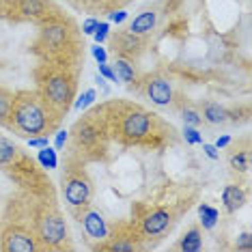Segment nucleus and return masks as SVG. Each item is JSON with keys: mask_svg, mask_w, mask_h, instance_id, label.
Wrapping results in <instances>:
<instances>
[{"mask_svg": "<svg viewBox=\"0 0 252 252\" xmlns=\"http://www.w3.org/2000/svg\"><path fill=\"white\" fill-rule=\"evenodd\" d=\"M168 224H170V214L166 209H158L142 220V231L153 237V235L164 233L166 228H168Z\"/></svg>", "mask_w": 252, "mask_h": 252, "instance_id": "obj_8", "label": "nucleus"}, {"mask_svg": "<svg viewBox=\"0 0 252 252\" xmlns=\"http://www.w3.org/2000/svg\"><path fill=\"white\" fill-rule=\"evenodd\" d=\"M37 231L43 244L48 246H61L67 239V224L59 214H45L37 222Z\"/></svg>", "mask_w": 252, "mask_h": 252, "instance_id": "obj_3", "label": "nucleus"}, {"mask_svg": "<svg viewBox=\"0 0 252 252\" xmlns=\"http://www.w3.org/2000/svg\"><path fill=\"white\" fill-rule=\"evenodd\" d=\"M97 24H99V22H97L95 18H89L87 22H84V26H82V32H84V35H93Z\"/></svg>", "mask_w": 252, "mask_h": 252, "instance_id": "obj_31", "label": "nucleus"}, {"mask_svg": "<svg viewBox=\"0 0 252 252\" xmlns=\"http://www.w3.org/2000/svg\"><path fill=\"white\" fill-rule=\"evenodd\" d=\"M147 95L158 106H168L173 101V89H170L168 80H164V78H153L147 84Z\"/></svg>", "mask_w": 252, "mask_h": 252, "instance_id": "obj_7", "label": "nucleus"}, {"mask_svg": "<svg viewBox=\"0 0 252 252\" xmlns=\"http://www.w3.org/2000/svg\"><path fill=\"white\" fill-rule=\"evenodd\" d=\"M99 73H101V76H104V78H108V80H110V82H119L117 73H114V71L110 69V67L106 65V63H99Z\"/></svg>", "mask_w": 252, "mask_h": 252, "instance_id": "obj_28", "label": "nucleus"}, {"mask_svg": "<svg viewBox=\"0 0 252 252\" xmlns=\"http://www.w3.org/2000/svg\"><path fill=\"white\" fill-rule=\"evenodd\" d=\"M108 32H110V24H108V22H99V24H97V28H95V32H93L95 41H97V43H104L106 37H108Z\"/></svg>", "mask_w": 252, "mask_h": 252, "instance_id": "obj_25", "label": "nucleus"}, {"mask_svg": "<svg viewBox=\"0 0 252 252\" xmlns=\"http://www.w3.org/2000/svg\"><path fill=\"white\" fill-rule=\"evenodd\" d=\"M0 239H2L0 246H2V250H7V252H31V250L37 248L32 235L28 231H24V228H18V226L7 228Z\"/></svg>", "mask_w": 252, "mask_h": 252, "instance_id": "obj_4", "label": "nucleus"}, {"mask_svg": "<svg viewBox=\"0 0 252 252\" xmlns=\"http://www.w3.org/2000/svg\"><path fill=\"white\" fill-rule=\"evenodd\" d=\"M110 250H134V244H125V242H117V244H112L110 246Z\"/></svg>", "mask_w": 252, "mask_h": 252, "instance_id": "obj_35", "label": "nucleus"}, {"mask_svg": "<svg viewBox=\"0 0 252 252\" xmlns=\"http://www.w3.org/2000/svg\"><path fill=\"white\" fill-rule=\"evenodd\" d=\"M125 20H127V13H125V11H112L110 13V22H114V24H123Z\"/></svg>", "mask_w": 252, "mask_h": 252, "instance_id": "obj_33", "label": "nucleus"}, {"mask_svg": "<svg viewBox=\"0 0 252 252\" xmlns=\"http://www.w3.org/2000/svg\"><path fill=\"white\" fill-rule=\"evenodd\" d=\"M95 97H97V93H95L93 89H89L87 93H84V95H82V97H80V99L76 101V106H73V108H76V110H84V108H89L91 104H93V101H95Z\"/></svg>", "mask_w": 252, "mask_h": 252, "instance_id": "obj_24", "label": "nucleus"}, {"mask_svg": "<svg viewBox=\"0 0 252 252\" xmlns=\"http://www.w3.org/2000/svg\"><path fill=\"white\" fill-rule=\"evenodd\" d=\"M151 129V117L147 112H129L125 114L123 123H121V131L125 138L129 140H140L145 138Z\"/></svg>", "mask_w": 252, "mask_h": 252, "instance_id": "obj_5", "label": "nucleus"}, {"mask_svg": "<svg viewBox=\"0 0 252 252\" xmlns=\"http://www.w3.org/2000/svg\"><path fill=\"white\" fill-rule=\"evenodd\" d=\"M91 194H93L91 183L87 179H80V177L78 179H71L65 186V198L69 205H73V207H84V205H89Z\"/></svg>", "mask_w": 252, "mask_h": 252, "instance_id": "obj_6", "label": "nucleus"}, {"mask_svg": "<svg viewBox=\"0 0 252 252\" xmlns=\"http://www.w3.org/2000/svg\"><path fill=\"white\" fill-rule=\"evenodd\" d=\"M43 39H45V43H48L50 48H63V45H65V39H67V31L63 26H59V24L48 26L43 31Z\"/></svg>", "mask_w": 252, "mask_h": 252, "instance_id": "obj_14", "label": "nucleus"}, {"mask_svg": "<svg viewBox=\"0 0 252 252\" xmlns=\"http://www.w3.org/2000/svg\"><path fill=\"white\" fill-rule=\"evenodd\" d=\"M0 2H4V0H0Z\"/></svg>", "mask_w": 252, "mask_h": 252, "instance_id": "obj_37", "label": "nucleus"}, {"mask_svg": "<svg viewBox=\"0 0 252 252\" xmlns=\"http://www.w3.org/2000/svg\"><path fill=\"white\" fill-rule=\"evenodd\" d=\"M39 162H41V166L43 168H48V170H52V168H56L59 166V158H56V151L52 147H41L39 149Z\"/></svg>", "mask_w": 252, "mask_h": 252, "instance_id": "obj_21", "label": "nucleus"}, {"mask_svg": "<svg viewBox=\"0 0 252 252\" xmlns=\"http://www.w3.org/2000/svg\"><path fill=\"white\" fill-rule=\"evenodd\" d=\"M82 224H84V231H87L93 239H99V242L101 239H106L108 226H106L104 216H101L99 211H89V214H84Z\"/></svg>", "mask_w": 252, "mask_h": 252, "instance_id": "obj_9", "label": "nucleus"}, {"mask_svg": "<svg viewBox=\"0 0 252 252\" xmlns=\"http://www.w3.org/2000/svg\"><path fill=\"white\" fill-rule=\"evenodd\" d=\"M112 71L117 73V78H119V80H123V82H134V78H136L134 65H129V63H127V61H123V59H117Z\"/></svg>", "mask_w": 252, "mask_h": 252, "instance_id": "obj_19", "label": "nucleus"}, {"mask_svg": "<svg viewBox=\"0 0 252 252\" xmlns=\"http://www.w3.org/2000/svg\"><path fill=\"white\" fill-rule=\"evenodd\" d=\"M228 142H231V136H220V138L216 140V149L220 151V149H224V147L228 145Z\"/></svg>", "mask_w": 252, "mask_h": 252, "instance_id": "obj_36", "label": "nucleus"}, {"mask_svg": "<svg viewBox=\"0 0 252 252\" xmlns=\"http://www.w3.org/2000/svg\"><path fill=\"white\" fill-rule=\"evenodd\" d=\"M71 89H73V84L69 82V78H67V76H63V73L50 76V78L43 82V97H45L43 101H45L48 106L63 110V108L69 106Z\"/></svg>", "mask_w": 252, "mask_h": 252, "instance_id": "obj_2", "label": "nucleus"}, {"mask_svg": "<svg viewBox=\"0 0 252 252\" xmlns=\"http://www.w3.org/2000/svg\"><path fill=\"white\" fill-rule=\"evenodd\" d=\"M198 218H200V224L205 228H214L218 224L220 214H218V209L209 207V205H198Z\"/></svg>", "mask_w": 252, "mask_h": 252, "instance_id": "obj_18", "label": "nucleus"}, {"mask_svg": "<svg viewBox=\"0 0 252 252\" xmlns=\"http://www.w3.org/2000/svg\"><path fill=\"white\" fill-rule=\"evenodd\" d=\"M222 203H224V209L228 214H233V211H237L246 203V194L239 186H226L222 190Z\"/></svg>", "mask_w": 252, "mask_h": 252, "instance_id": "obj_10", "label": "nucleus"}, {"mask_svg": "<svg viewBox=\"0 0 252 252\" xmlns=\"http://www.w3.org/2000/svg\"><path fill=\"white\" fill-rule=\"evenodd\" d=\"M179 248L186 250V252H198L200 248H203V237H200L198 228H192V231H188L186 235H183Z\"/></svg>", "mask_w": 252, "mask_h": 252, "instance_id": "obj_15", "label": "nucleus"}, {"mask_svg": "<svg viewBox=\"0 0 252 252\" xmlns=\"http://www.w3.org/2000/svg\"><path fill=\"white\" fill-rule=\"evenodd\" d=\"M93 56H95L97 63H106L108 61V54H106V50L101 48V43H97L95 48H93Z\"/></svg>", "mask_w": 252, "mask_h": 252, "instance_id": "obj_29", "label": "nucleus"}, {"mask_svg": "<svg viewBox=\"0 0 252 252\" xmlns=\"http://www.w3.org/2000/svg\"><path fill=\"white\" fill-rule=\"evenodd\" d=\"M11 108H13V95L0 89V125L11 123Z\"/></svg>", "mask_w": 252, "mask_h": 252, "instance_id": "obj_16", "label": "nucleus"}, {"mask_svg": "<svg viewBox=\"0 0 252 252\" xmlns=\"http://www.w3.org/2000/svg\"><path fill=\"white\" fill-rule=\"evenodd\" d=\"M203 119L211 125H220L226 121V110L220 104H216V101H207L203 108Z\"/></svg>", "mask_w": 252, "mask_h": 252, "instance_id": "obj_13", "label": "nucleus"}, {"mask_svg": "<svg viewBox=\"0 0 252 252\" xmlns=\"http://www.w3.org/2000/svg\"><path fill=\"white\" fill-rule=\"evenodd\" d=\"M250 239H252V235H250V233H242V237H239V244H237V248H239V250H252V244H250Z\"/></svg>", "mask_w": 252, "mask_h": 252, "instance_id": "obj_30", "label": "nucleus"}, {"mask_svg": "<svg viewBox=\"0 0 252 252\" xmlns=\"http://www.w3.org/2000/svg\"><path fill=\"white\" fill-rule=\"evenodd\" d=\"M65 142H67V131L61 129L59 134H56V138H54V147L56 149H63V147H65Z\"/></svg>", "mask_w": 252, "mask_h": 252, "instance_id": "obj_34", "label": "nucleus"}, {"mask_svg": "<svg viewBox=\"0 0 252 252\" xmlns=\"http://www.w3.org/2000/svg\"><path fill=\"white\" fill-rule=\"evenodd\" d=\"M11 123L18 127L22 134H45L50 129V119L43 104L31 93L13 95V108H11Z\"/></svg>", "mask_w": 252, "mask_h": 252, "instance_id": "obj_1", "label": "nucleus"}, {"mask_svg": "<svg viewBox=\"0 0 252 252\" xmlns=\"http://www.w3.org/2000/svg\"><path fill=\"white\" fill-rule=\"evenodd\" d=\"M50 145V140H48V136H35V138H28V147H32V149H41V147H48Z\"/></svg>", "mask_w": 252, "mask_h": 252, "instance_id": "obj_27", "label": "nucleus"}, {"mask_svg": "<svg viewBox=\"0 0 252 252\" xmlns=\"http://www.w3.org/2000/svg\"><path fill=\"white\" fill-rule=\"evenodd\" d=\"M183 121L186 125H192V127H198L200 121H203V117L196 112V110H183Z\"/></svg>", "mask_w": 252, "mask_h": 252, "instance_id": "obj_26", "label": "nucleus"}, {"mask_svg": "<svg viewBox=\"0 0 252 252\" xmlns=\"http://www.w3.org/2000/svg\"><path fill=\"white\" fill-rule=\"evenodd\" d=\"M231 166L235 170H239V173H246V170L250 168V153L242 151V153H237V156H233L231 158Z\"/></svg>", "mask_w": 252, "mask_h": 252, "instance_id": "obj_22", "label": "nucleus"}, {"mask_svg": "<svg viewBox=\"0 0 252 252\" xmlns=\"http://www.w3.org/2000/svg\"><path fill=\"white\" fill-rule=\"evenodd\" d=\"M76 138H78L80 145L91 147V145H95V140H97V129H95V127H91L89 123L78 125V134H76Z\"/></svg>", "mask_w": 252, "mask_h": 252, "instance_id": "obj_20", "label": "nucleus"}, {"mask_svg": "<svg viewBox=\"0 0 252 252\" xmlns=\"http://www.w3.org/2000/svg\"><path fill=\"white\" fill-rule=\"evenodd\" d=\"M203 151H205V156H207L209 159H218V158H220V153H218L216 145H207V142H205V145H203Z\"/></svg>", "mask_w": 252, "mask_h": 252, "instance_id": "obj_32", "label": "nucleus"}, {"mask_svg": "<svg viewBox=\"0 0 252 252\" xmlns=\"http://www.w3.org/2000/svg\"><path fill=\"white\" fill-rule=\"evenodd\" d=\"M18 7H20L22 15H26V18H35V20L45 18L48 11H50V4L45 2V0H20Z\"/></svg>", "mask_w": 252, "mask_h": 252, "instance_id": "obj_11", "label": "nucleus"}, {"mask_svg": "<svg viewBox=\"0 0 252 252\" xmlns=\"http://www.w3.org/2000/svg\"><path fill=\"white\" fill-rule=\"evenodd\" d=\"M156 22H158V15L153 11H145L138 18H134V22L129 26V32L131 35H147V32H151L156 28Z\"/></svg>", "mask_w": 252, "mask_h": 252, "instance_id": "obj_12", "label": "nucleus"}, {"mask_svg": "<svg viewBox=\"0 0 252 252\" xmlns=\"http://www.w3.org/2000/svg\"><path fill=\"white\" fill-rule=\"evenodd\" d=\"M15 158H18V147H15L9 138L0 136V166L11 164Z\"/></svg>", "mask_w": 252, "mask_h": 252, "instance_id": "obj_17", "label": "nucleus"}, {"mask_svg": "<svg viewBox=\"0 0 252 252\" xmlns=\"http://www.w3.org/2000/svg\"><path fill=\"white\" fill-rule=\"evenodd\" d=\"M183 138H186V142H190V145H200V142H203V136H200L198 129L192 127V125L183 127Z\"/></svg>", "mask_w": 252, "mask_h": 252, "instance_id": "obj_23", "label": "nucleus"}]
</instances>
